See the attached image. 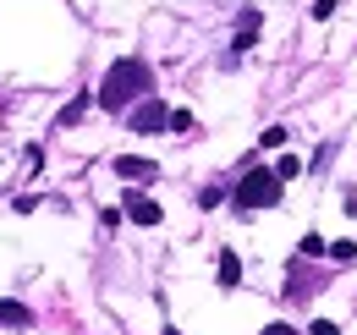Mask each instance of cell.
<instances>
[{"label":"cell","mask_w":357,"mask_h":335,"mask_svg":"<svg viewBox=\"0 0 357 335\" xmlns=\"http://www.w3.org/2000/svg\"><path fill=\"white\" fill-rule=\"evenodd\" d=\"M154 88V72H149V61H137V55H127V61H116L110 72H105V83H99V105L105 110H132L137 99Z\"/></svg>","instance_id":"6da1fadb"},{"label":"cell","mask_w":357,"mask_h":335,"mask_svg":"<svg viewBox=\"0 0 357 335\" xmlns=\"http://www.w3.org/2000/svg\"><path fill=\"white\" fill-rule=\"evenodd\" d=\"M286 137H291L286 126H264V132H259V143H264V149H286Z\"/></svg>","instance_id":"9c48e42d"},{"label":"cell","mask_w":357,"mask_h":335,"mask_svg":"<svg viewBox=\"0 0 357 335\" xmlns=\"http://www.w3.org/2000/svg\"><path fill=\"white\" fill-rule=\"evenodd\" d=\"M165 126H171V132H192V116H187V110H171V116H165Z\"/></svg>","instance_id":"4fadbf2b"},{"label":"cell","mask_w":357,"mask_h":335,"mask_svg":"<svg viewBox=\"0 0 357 335\" xmlns=\"http://www.w3.org/2000/svg\"><path fill=\"white\" fill-rule=\"evenodd\" d=\"M275 176H280V181H297V176H303V160H297V154H280Z\"/></svg>","instance_id":"ba28073f"},{"label":"cell","mask_w":357,"mask_h":335,"mask_svg":"<svg viewBox=\"0 0 357 335\" xmlns=\"http://www.w3.org/2000/svg\"><path fill=\"white\" fill-rule=\"evenodd\" d=\"M280 193H286V181L275 176L269 165H253L242 181H236V193H231V204L248 214V209H275L280 204Z\"/></svg>","instance_id":"7a4b0ae2"},{"label":"cell","mask_w":357,"mask_h":335,"mask_svg":"<svg viewBox=\"0 0 357 335\" xmlns=\"http://www.w3.org/2000/svg\"><path fill=\"white\" fill-rule=\"evenodd\" d=\"M0 325L6 330H28L33 325V308H22L17 297H0Z\"/></svg>","instance_id":"8992f818"},{"label":"cell","mask_w":357,"mask_h":335,"mask_svg":"<svg viewBox=\"0 0 357 335\" xmlns=\"http://www.w3.org/2000/svg\"><path fill=\"white\" fill-rule=\"evenodd\" d=\"M335 330H341L335 319H313V335H335Z\"/></svg>","instance_id":"9a60e30c"},{"label":"cell","mask_w":357,"mask_h":335,"mask_svg":"<svg viewBox=\"0 0 357 335\" xmlns=\"http://www.w3.org/2000/svg\"><path fill=\"white\" fill-rule=\"evenodd\" d=\"M116 176H127V181L143 187V181H154V176H160V165H154V160H143V154H116Z\"/></svg>","instance_id":"5b68a950"},{"label":"cell","mask_w":357,"mask_h":335,"mask_svg":"<svg viewBox=\"0 0 357 335\" xmlns=\"http://www.w3.org/2000/svg\"><path fill=\"white\" fill-rule=\"evenodd\" d=\"M83 110H89V94H77V99H72V105L61 110V126H72V121H77V116H83Z\"/></svg>","instance_id":"8fae6325"},{"label":"cell","mask_w":357,"mask_h":335,"mask_svg":"<svg viewBox=\"0 0 357 335\" xmlns=\"http://www.w3.org/2000/svg\"><path fill=\"white\" fill-rule=\"evenodd\" d=\"M220 286H225V292H236V286H242V258H236L231 248L220 253Z\"/></svg>","instance_id":"52a82bcc"},{"label":"cell","mask_w":357,"mask_h":335,"mask_svg":"<svg viewBox=\"0 0 357 335\" xmlns=\"http://www.w3.org/2000/svg\"><path fill=\"white\" fill-rule=\"evenodd\" d=\"M259 335H303V330H297L291 319H269V325H264V330H259Z\"/></svg>","instance_id":"7c38bea8"},{"label":"cell","mask_w":357,"mask_h":335,"mask_svg":"<svg viewBox=\"0 0 357 335\" xmlns=\"http://www.w3.org/2000/svg\"><path fill=\"white\" fill-rule=\"evenodd\" d=\"M324 253H330L335 264H352V258H357V242H330V248H324Z\"/></svg>","instance_id":"30bf717a"},{"label":"cell","mask_w":357,"mask_h":335,"mask_svg":"<svg viewBox=\"0 0 357 335\" xmlns=\"http://www.w3.org/2000/svg\"><path fill=\"white\" fill-rule=\"evenodd\" d=\"M121 220H132V225H160L165 214H160V204H154L143 187H132V193L121 198Z\"/></svg>","instance_id":"277c9868"},{"label":"cell","mask_w":357,"mask_h":335,"mask_svg":"<svg viewBox=\"0 0 357 335\" xmlns=\"http://www.w3.org/2000/svg\"><path fill=\"white\" fill-rule=\"evenodd\" d=\"M160 335H181V330H160Z\"/></svg>","instance_id":"2e32d148"},{"label":"cell","mask_w":357,"mask_h":335,"mask_svg":"<svg viewBox=\"0 0 357 335\" xmlns=\"http://www.w3.org/2000/svg\"><path fill=\"white\" fill-rule=\"evenodd\" d=\"M165 116H171V105H165L160 94H143L132 110H127V132H137V137H160V132H165Z\"/></svg>","instance_id":"3957f363"},{"label":"cell","mask_w":357,"mask_h":335,"mask_svg":"<svg viewBox=\"0 0 357 335\" xmlns=\"http://www.w3.org/2000/svg\"><path fill=\"white\" fill-rule=\"evenodd\" d=\"M313 17L324 22V17H335V0H313Z\"/></svg>","instance_id":"5bb4252c"}]
</instances>
